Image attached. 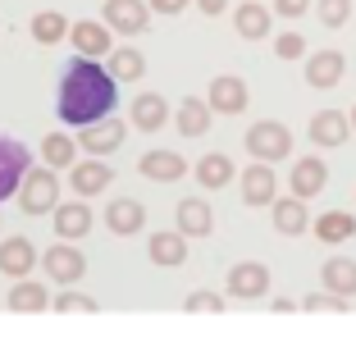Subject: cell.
Segmentation results:
<instances>
[{
  "instance_id": "obj_30",
  "label": "cell",
  "mask_w": 356,
  "mask_h": 356,
  "mask_svg": "<svg viewBox=\"0 0 356 356\" xmlns=\"http://www.w3.org/2000/svg\"><path fill=\"white\" fill-rule=\"evenodd\" d=\"M78 151H83V147H78L69 133H51V137L42 142V160H46L51 169H74V165H78Z\"/></svg>"
},
{
  "instance_id": "obj_22",
  "label": "cell",
  "mask_w": 356,
  "mask_h": 356,
  "mask_svg": "<svg viewBox=\"0 0 356 356\" xmlns=\"http://www.w3.org/2000/svg\"><path fill=\"white\" fill-rule=\"evenodd\" d=\"M87 229H92V210H87V201L78 197V201H60L55 206V233L60 238H87Z\"/></svg>"
},
{
  "instance_id": "obj_2",
  "label": "cell",
  "mask_w": 356,
  "mask_h": 356,
  "mask_svg": "<svg viewBox=\"0 0 356 356\" xmlns=\"http://www.w3.org/2000/svg\"><path fill=\"white\" fill-rule=\"evenodd\" d=\"M55 206H60V178H55V169H28V178H23L19 188V210L23 215H55Z\"/></svg>"
},
{
  "instance_id": "obj_15",
  "label": "cell",
  "mask_w": 356,
  "mask_h": 356,
  "mask_svg": "<svg viewBox=\"0 0 356 356\" xmlns=\"http://www.w3.org/2000/svg\"><path fill=\"white\" fill-rule=\"evenodd\" d=\"M229 293L233 297H265L270 293V270L261 261H238L229 270Z\"/></svg>"
},
{
  "instance_id": "obj_14",
  "label": "cell",
  "mask_w": 356,
  "mask_h": 356,
  "mask_svg": "<svg viewBox=\"0 0 356 356\" xmlns=\"http://www.w3.org/2000/svg\"><path fill=\"white\" fill-rule=\"evenodd\" d=\"M270 215H274V229L283 233V238H302L306 229H311V215H306V197H279L270 206Z\"/></svg>"
},
{
  "instance_id": "obj_11",
  "label": "cell",
  "mask_w": 356,
  "mask_h": 356,
  "mask_svg": "<svg viewBox=\"0 0 356 356\" xmlns=\"http://www.w3.org/2000/svg\"><path fill=\"white\" fill-rule=\"evenodd\" d=\"M206 101L215 105V115H242V110H247V83H242L238 74H220V78H210Z\"/></svg>"
},
{
  "instance_id": "obj_41",
  "label": "cell",
  "mask_w": 356,
  "mask_h": 356,
  "mask_svg": "<svg viewBox=\"0 0 356 356\" xmlns=\"http://www.w3.org/2000/svg\"><path fill=\"white\" fill-rule=\"evenodd\" d=\"M352 128H356V105H352Z\"/></svg>"
},
{
  "instance_id": "obj_36",
  "label": "cell",
  "mask_w": 356,
  "mask_h": 356,
  "mask_svg": "<svg viewBox=\"0 0 356 356\" xmlns=\"http://www.w3.org/2000/svg\"><path fill=\"white\" fill-rule=\"evenodd\" d=\"M274 55H279V60H302L306 55V37L302 32H279V37H274Z\"/></svg>"
},
{
  "instance_id": "obj_32",
  "label": "cell",
  "mask_w": 356,
  "mask_h": 356,
  "mask_svg": "<svg viewBox=\"0 0 356 356\" xmlns=\"http://www.w3.org/2000/svg\"><path fill=\"white\" fill-rule=\"evenodd\" d=\"M69 28H74V23L64 19V14H55V10H42L37 19H32V37H37L42 46L64 42V37H69Z\"/></svg>"
},
{
  "instance_id": "obj_28",
  "label": "cell",
  "mask_w": 356,
  "mask_h": 356,
  "mask_svg": "<svg viewBox=\"0 0 356 356\" xmlns=\"http://www.w3.org/2000/svg\"><path fill=\"white\" fill-rule=\"evenodd\" d=\"M320 283L334 288V293H343V297H356V261H347V256H329L325 270H320Z\"/></svg>"
},
{
  "instance_id": "obj_16",
  "label": "cell",
  "mask_w": 356,
  "mask_h": 356,
  "mask_svg": "<svg viewBox=\"0 0 356 356\" xmlns=\"http://www.w3.org/2000/svg\"><path fill=\"white\" fill-rule=\"evenodd\" d=\"M37 261H42V256H37V247H32L28 238H5V242H0V274L28 279Z\"/></svg>"
},
{
  "instance_id": "obj_33",
  "label": "cell",
  "mask_w": 356,
  "mask_h": 356,
  "mask_svg": "<svg viewBox=\"0 0 356 356\" xmlns=\"http://www.w3.org/2000/svg\"><path fill=\"white\" fill-rule=\"evenodd\" d=\"M315 10H320V23L325 28H343L352 19V0H315Z\"/></svg>"
},
{
  "instance_id": "obj_12",
  "label": "cell",
  "mask_w": 356,
  "mask_h": 356,
  "mask_svg": "<svg viewBox=\"0 0 356 356\" xmlns=\"http://www.w3.org/2000/svg\"><path fill=\"white\" fill-rule=\"evenodd\" d=\"M105 224H110V233H119V238H133V233H142V224H147V206L133 201V197H115L105 206Z\"/></svg>"
},
{
  "instance_id": "obj_31",
  "label": "cell",
  "mask_w": 356,
  "mask_h": 356,
  "mask_svg": "<svg viewBox=\"0 0 356 356\" xmlns=\"http://www.w3.org/2000/svg\"><path fill=\"white\" fill-rule=\"evenodd\" d=\"M110 74H115L119 83H137V78L147 74V55L137 51V46H115V51H110Z\"/></svg>"
},
{
  "instance_id": "obj_3",
  "label": "cell",
  "mask_w": 356,
  "mask_h": 356,
  "mask_svg": "<svg viewBox=\"0 0 356 356\" xmlns=\"http://www.w3.org/2000/svg\"><path fill=\"white\" fill-rule=\"evenodd\" d=\"M247 151H252V160H283L293 156V133H288V124H279V119H261V124L247 128Z\"/></svg>"
},
{
  "instance_id": "obj_35",
  "label": "cell",
  "mask_w": 356,
  "mask_h": 356,
  "mask_svg": "<svg viewBox=\"0 0 356 356\" xmlns=\"http://www.w3.org/2000/svg\"><path fill=\"white\" fill-rule=\"evenodd\" d=\"M302 311H347V297L343 293H334V288H325V293H311V297H306V302H302Z\"/></svg>"
},
{
  "instance_id": "obj_6",
  "label": "cell",
  "mask_w": 356,
  "mask_h": 356,
  "mask_svg": "<svg viewBox=\"0 0 356 356\" xmlns=\"http://www.w3.org/2000/svg\"><path fill=\"white\" fill-rule=\"evenodd\" d=\"M42 270H46L51 283H78L87 274V256L78 252V247H69V238H60L55 247L42 252Z\"/></svg>"
},
{
  "instance_id": "obj_25",
  "label": "cell",
  "mask_w": 356,
  "mask_h": 356,
  "mask_svg": "<svg viewBox=\"0 0 356 356\" xmlns=\"http://www.w3.org/2000/svg\"><path fill=\"white\" fill-rule=\"evenodd\" d=\"M5 306H10L14 315H37V311H46V306H51V297H46L42 283L19 279V283L10 288V293H5Z\"/></svg>"
},
{
  "instance_id": "obj_4",
  "label": "cell",
  "mask_w": 356,
  "mask_h": 356,
  "mask_svg": "<svg viewBox=\"0 0 356 356\" xmlns=\"http://www.w3.org/2000/svg\"><path fill=\"white\" fill-rule=\"evenodd\" d=\"M28 169H32V151L23 147L19 137H5V133H0V201L14 197V192L23 188Z\"/></svg>"
},
{
  "instance_id": "obj_21",
  "label": "cell",
  "mask_w": 356,
  "mask_h": 356,
  "mask_svg": "<svg viewBox=\"0 0 356 356\" xmlns=\"http://www.w3.org/2000/svg\"><path fill=\"white\" fill-rule=\"evenodd\" d=\"M270 10H265L261 0H242L238 10H233V28H238V37H247V42H261V37H270Z\"/></svg>"
},
{
  "instance_id": "obj_39",
  "label": "cell",
  "mask_w": 356,
  "mask_h": 356,
  "mask_svg": "<svg viewBox=\"0 0 356 356\" xmlns=\"http://www.w3.org/2000/svg\"><path fill=\"white\" fill-rule=\"evenodd\" d=\"M151 10H156V14H183V10H188V0H151Z\"/></svg>"
},
{
  "instance_id": "obj_20",
  "label": "cell",
  "mask_w": 356,
  "mask_h": 356,
  "mask_svg": "<svg viewBox=\"0 0 356 356\" xmlns=\"http://www.w3.org/2000/svg\"><path fill=\"white\" fill-rule=\"evenodd\" d=\"M288 183H293V192H297V197H306V201H311L315 192H325V183H329L325 160H320V156H302V160L293 165V178H288Z\"/></svg>"
},
{
  "instance_id": "obj_19",
  "label": "cell",
  "mask_w": 356,
  "mask_h": 356,
  "mask_svg": "<svg viewBox=\"0 0 356 356\" xmlns=\"http://www.w3.org/2000/svg\"><path fill=\"white\" fill-rule=\"evenodd\" d=\"M147 256H151L156 265H165V270L183 265V261H188V233H183V229H174V233H151Z\"/></svg>"
},
{
  "instance_id": "obj_26",
  "label": "cell",
  "mask_w": 356,
  "mask_h": 356,
  "mask_svg": "<svg viewBox=\"0 0 356 356\" xmlns=\"http://www.w3.org/2000/svg\"><path fill=\"white\" fill-rule=\"evenodd\" d=\"M210 115H215V105H210V101L188 96V101L174 110V124H178V133H183V137H201L210 128Z\"/></svg>"
},
{
  "instance_id": "obj_1",
  "label": "cell",
  "mask_w": 356,
  "mask_h": 356,
  "mask_svg": "<svg viewBox=\"0 0 356 356\" xmlns=\"http://www.w3.org/2000/svg\"><path fill=\"white\" fill-rule=\"evenodd\" d=\"M115 101H119V78L110 74V64L78 51L74 60H64L60 87H55V115L64 128H87L96 119L115 115Z\"/></svg>"
},
{
  "instance_id": "obj_10",
  "label": "cell",
  "mask_w": 356,
  "mask_h": 356,
  "mask_svg": "<svg viewBox=\"0 0 356 356\" xmlns=\"http://www.w3.org/2000/svg\"><path fill=\"white\" fill-rule=\"evenodd\" d=\"M110 23H96V19H78L74 28H69V42L78 46V55H92V60H101V55H110L115 51V37H110Z\"/></svg>"
},
{
  "instance_id": "obj_18",
  "label": "cell",
  "mask_w": 356,
  "mask_h": 356,
  "mask_svg": "<svg viewBox=\"0 0 356 356\" xmlns=\"http://www.w3.org/2000/svg\"><path fill=\"white\" fill-rule=\"evenodd\" d=\"M69 183H74L78 197H96V192H105L110 183H115V169L105 165L101 156H96V160H78V165H74V178H69Z\"/></svg>"
},
{
  "instance_id": "obj_5",
  "label": "cell",
  "mask_w": 356,
  "mask_h": 356,
  "mask_svg": "<svg viewBox=\"0 0 356 356\" xmlns=\"http://www.w3.org/2000/svg\"><path fill=\"white\" fill-rule=\"evenodd\" d=\"M101 19L119 32V37H142L151 23V0H105Z\"/></svg>"
},
{
  "instance_id": "obj_7",
  "label": "cell",
  "mask_w": 356,
  "mask_h": 356,
  "mask_svg": "<svg viewBox=\"0 0 356 356\" xmlns=\"http://www.w3.org/2000/svg\"><path fill=\"white\" fill-rule=\"evenodd\" d=\"M124 137H128V124L115 119V115H105V119H96V124L78 128V147H83L87 156H110V151L124 147Z\"/></svg>"
},
{
  "instance_id": "obj_27",
  "label": "cell",
  "mask_w": 356,
  "mask_h": 356,
  "mask_svg": "<svg viewBox=\"0 0 356 356\" xmlns=\"http://www.w3.org/2000/svg\"><path fill=\"white\" fill-rule=\"evenodd\" d=\"M165 119H169V105H165V96H156V92H142L133 101V124L142 128V133H156V128H165Z\"/></svg>"
},
{
  "instance_id": "obj_9",
  "label": "cell",
  "mask_w": 356,
  "mask_h": 356,
  "mask_svg": "<svg viewBox=\"0 0 356 356\" xmlns=\"http://www.w3.org/2000/svg\"><path fill=\"white\" fill-rule=\"evenodd\" d=\"M311 142L315 147H347V137L356 133L352 128V115H343V110H315V119H311Z\"/></svg>"
},
{
  "instance_id": "obj_29",
  "label": "cell",
  "mask_w": 356,
  "mask_h": 356,
  "mask_svg": "<svg viewBox=\"0 0 356 356\" xmlns=\"http://www.w3.org/2000/svg\"><path fill=\"white\" fill-rule=\"evenodd\" d=\"M311 233H315L320 242H329V247H334V242H347V238L356 233V220L347 215V210H325V215L311 224Z\"/></svg>"
},
{
  "instance_id": "obj_13",
  "label": "cell",
  "mask_w": 356,
  "mask_h": 356,
  "mask_svg": "<svg viewBox=\"0 0 356 356\" xmlns=\"http://www.w3.org/2000/svg\"><path fill=\"white\" fill-rule=\"evenodd\" d=\"M343 74H347V60H343V51H315V55H306V83L311 87H338L343 83Z\"/></svg>"
},
{
  "instance_id": "obj_34",
  "label": "cell",
  "mask_w": 356,
  "mask_h": 356,
  "mask_svg": "<svg viewBox=\"0 0 356 356\" xmlns=\"http://www.w3.org/2000/svg\"><path fill=\"white\" fill-rule=\"evenodd\" d=\"M183 311H188V315H220L224 311V297L220 293H188Z\"/></svg>"
},
{
  "instance_id": "obj_23",
  "label": "cell",
  "mask_w": 356,
  "mask_h": 356,
  "mask_svg": "<svg viewBox=\"0 0 356 356\" xmlns=\"http://www.w3.org/2000/svg\"><path fill=\"white\" fill-rule=\"evenodd\" d=\"M174 220H178V229L188 233V238H206V233L215 229V210H210L201 197H188V201H178Z\"/></svg>"
},
{
  "instance_id": "obj_38",
  "label": "cell",
  "mask_w": 356,
  "mask_h": 356,
  "mask_svg": "<svg viewBox=\"0 0 356 356\" xmlns=\"http://www.w3.org/2000/svg\"><path fill=\"white\" fill-rule=\"evenodd\" d=\"M306 10H311V0H274V14H283V19H302Z\"/></svg>"
},
{
  "instance_id": "obj_17",
  "label": "cell",
  "mask_w": 356,
  "mask_h": 356,
  "mask_svg": "<svg viewBox=\"0 0 356 356\" xmlns=\"http://www.w3.org/2000/svg\"><path fill=\"white\" fill-rule=\"evenodd\" d=\"M137 169L151 183H178V178L188 174V160L178 156V151H147V156L137 160Z\"/></svg>"
},
{
  "instance_id": "obj_40",
  "label": "cell",
  "mask_w": 356,
  "mask_h": 356,
  "mask_svg": "<svg viewBox=\"0 0 356 356\" xmlns=\"http://www.w3.org/2000/svg\"><path fill=\"white\" fill-rule=\"evenodd\" d=\"M201 14H224V0H197Z\"/></svg>"
},
{
  "instance_id": "obj_8",
  "label": "cell",
  "mask_w": 356,
  "mask_h": 356,
  "mask_svg": "<svg viewBox=\"0 0 356 356\" xmlns=\"http://www.w3.org/2000/svg\"><path fill=\"white\" fill-rule=\"evenodd\" d=\"M238 183H242V201L247 206H274L279 201V178H274L270 160H256L252 169H242Z\"/></svg>"
},
{
  "instance_id": "obj_24",
  "label": "cell",
  "mask_w": 356,
  "mask_h": 356,
  "mask_svg": "<svg viewBox=\"0 0 356 356\" xmlns=\"http://www.w3.org/2000/svg\"><path fill=\"white\" fill-rule=\"evenodd\" d=\"M233 178H238V169H233V160L224 156V151H210V156L197 160V183L206 192H220L224 183H233Z\"/></svg>"
},
{
  "instance_id": "obj_37",
  "label": "cell",
  "mask_w": 356,
  "mask_h": 356,
  "mask_svg": "<svg viewBox=\"0 0 356 356\" xmlns=\"http://www.w3.org/2000/svg\"><path fill=\"white\" fill-rule=\"evenodd\" d=\"M51 306H55L60 315H74V311L92 315V311H96V297H87V293H60V297H55Z\"/></svg>"
}]
</instances>
